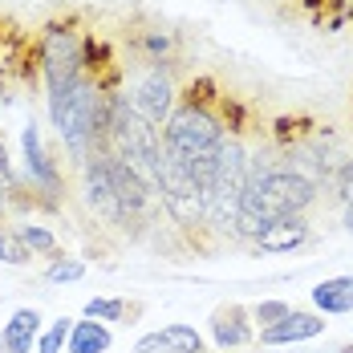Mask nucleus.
<instances>
[{
    "label": "nucleus",
    "instance_id": "nucleus-22",
    "mask_svg": "<svg viewBox=\"0 0 353 353\" xmlns=\"http://www.w3.org/2000/svg\"><path fill=\"white\" fill-rule=\"evenodd\" d=\"M45 276H49L53 284H70V281H81V276H85V264H81V260H53Z\"/></svg>",
    "mask_w": 353,
    "mask_h": 353
},
{
    "label": "nucleus",
    "instance_id": "nucleus-21",
    "mask_svg": "<svg viewBox=\"0 0 353 353\" xmlns=\"http://www.w3.org/2000/svg\"><path fill=\"white\" fill-rule=\"evenodd\" d=\"M122 313H126V305L122 301H110V296H94L85 305V317H94V321H122Z\"/></svg>",
    "mask_w": 353,
    "mask_h": 353
},
{
    "label": "nucleus",
    "instance_id": "nucleus-8",
    "mask_svg": "<svg viewBox=\"0 0 353 353\" xmlns=\"http://www.w3.org/2000/svg\"><path fill=\"white\" fill-rule=\"evenodd\" d=\"M85 199H90V208L102 215L106 223H122V219H126V215H122V203H118V195H114V183H110L106 150L85 159Z\"/></svg>",
    "mask_w": 353,
    "mask_h": 353
},
{
    "label": "nucleus",
    "instance_id": "nucleus-14",
    "mask_svg": "<svg viewBox=\"0 0 353 353\" xmlns=\"http://www.w3.org/2000/svg\"><path fill=\"white\" fill-rule=\"evenodd\" d=\"M313 305L325 317H345L353 313V276H329L313 288Z\"/></svg>",
    "mask_w": 353,
    "mask_h": 353
},
{
    "label": "nucleus",
    "instance_id": "nucleus-23",
    "mask_svg": "<svg viewBox=\"0 0 353 353\" xmlns=\"http://www.w3.org/2000/svg\"><path fill=\"white\" fill-rule=\"evenodd\" d=\"M288 313H292V309H288L284 301H260V305L252 309V317L260 321V329H268V325H276V321H284Z\"/></svg>",
    "mask_w": 353,
    "mask_h": 353
},
{
    "label": "nucleus",
    "instance_id": "nucleus-25",
    "mask_svg": "<svg viewBox=\"0 0 353 353\" xmlns=\"http://www.w3.org/2000/svg\"><path fill=\"white\" fill-rule=\"evenodd\" d=\"M134 353H167V345H163L159 333H150V337H142L139 345H134Z\"/></svg>",
    "mask_w": 353,
    "mask_h": 353
},
{
    "label": "nucleus",
    "instance_id": "nucleus-29",
    "mask_svg": "<svg viewBox=\"0 0 353 353\" xmlns=\"http://www.w3.org/2000/svg\"><path fill=\"white\" fill-rule=\"evenodd\" d=\"M341 353H353V345H350V350H341Z\"/></svg>",
    "mask_w": 353,
    "mask_h": 353
},
{
    "label": "nucleus",
    "instance_id": "nucleus-13",
    "mask_svg": "<svg viewBox=\"0 0 353 353\" xmlns=\"http://www.w3.org/2000/svg\"><path fill=\"white\" fill-rule=\"evenodd\" d=\"M248 313L240 305H228L212 317V341L219 350H236V345H248L252 341V325H248Z\"/></svg>",
    "mask_w": 353,
    "mask_h": 353
},
{
    "label": "nucleus",
    "instance_id": "nucleus-2",
    "mask_svg": "<svg viewBox=\"0 0 353 353\" xmlns=\"http://www.w3.org/2000/svg\"><path fill=\"white\" fill-rule=\"evenodd\" d=\"M49 114H53V126H57L61 142L70 146L73 159H90V150L106 139L110 102L90 77H81L65 98L49 102Z\"/></svg>",
    "mask_w": 353,
    "mask_h": 353
},
{
    "label": "nucleus",
    "instance_id": "nucleus-17",
    "mask_svg": "<svg viewBox=\"0 0 353 353\" xmlns=\"http://www.w3.org/2000/svg\"><path fill=\"white\" fill-rule=\"evenodd\" d=\"M159 337H163L167 353H203V337L191 325H167V329H159Z\"/></svg>",
    "mask_w": 353,
    "mask_h": 353
},
{
    "label": "nucleus",
    "instance_id": "nucleus-18",
    "mask_svg": "<svg viewBox=\"0 0 353 353\" xmlns=\"http://www.w3.org/2000/svg\"><path fill=\"white\" fill-rule=\"evenodd\" d=\"M17 236H21V240H25V248H29V252H37V256H53V252H57V236H53L49 228H41V223H25Z\"/></svg>",
    "mask_w": 353,
    "mask_h": 353
},
{
    "label": "nucleus",
    "instance_id": "nucleus-1",
    "mask_svg": "<svg viewBox=\"0 0 353 353\" xmlns=\"http://www.w3.org/2000/svg\"><path fill=\"white\" fill-rule=\"evenodd\" d=\"M317 187L313 179H305L292 167H248V183L240 195V223L236 236L256 240L264 223L281 219V215H305V208L313 203Z\"/></svg>",
    "mask_w": 353,
    "mask_h": 353
},
{
    "label": "nucleus",
    "instance_id": "nucleus-11",
    "mask_svg": "<svg viewBox=\"0 0 353 353\" xmlns=\"http://www.w3.org/2000/svg\"><path fill=\"white\" fill-rule=\"evenodd\" d=\"M325 333V321L317 313H288L284 321L260 329V341L264 345H296V341H313Z\"/></svg>",
    "mask_w": 353,
    "mask_h": 353
},
{
    "label": "nucleus",
    "instance_id": "nucleus-24",
    "mask_svg": "<svg viewBox=\"0 0 353 353\" xmlns=\"http://www.w3.org/2000/svg\"><path fill=\"white\" fill-rule=\"evenodd\" d=\"M337 195L345 199V208H353V159L337 171Z\"/></svg>",
    "mask_w": 353,
    "mask_h": 353
},
{
    "label": "nucleus",
    "instance_id": "nucleus-15",
    "mask_svg": "<svg viewBox=\"0 0 353 353\" xmlns=\"http://www.w3.org/2000/svg\"><path fill=\"white\" fill-rule=\"evenodd\" d=\"M21 146H25V163H29V175L41 183V187H57V171L49 167V159H45V150H41V130H37L33 122L25 126V134H21Z\"/></svg>",
    "mask_w": 353,
    "mask_h": 353
},
{
    "label": "nucleus",
    "instance_id": "nucleus-7",
    "mask_svg": "<svg viewBox=\"0 0 353 353\" xmlns=\"http://www.w3.org/2000/svg\"><path fill=\"white\" fill-rule=\"evenodd\" d=\"M130 106L139 110L150 126H163V122L175 114V81H171V73L163 70V65L146 70L139 81H134V98H130Z\"/></svg>",
    "mask_w": 353,
    "mask_h": 353
},
{
    "label": "nucleus",
    "instance_id": "nucleus-20",
    "mask_svg": "<svg viewBox=\"0 0 353 353\" xmlns=\"http://www.w3.org/2000/svg\"><path fill=\"white\" fill-rule=\"evenodd\" d=\"M29 256H33V252L25 248V240H21L17 232H0V260H4V264H17V268H21V264H29Z\"/></svg>",
    "mask_w": 353,
    "mask_h": 353
},
{
    "label": "nucleus",
    "instance_id": "nucleus-16",
    "mask_svg": "<svg viewBox=\"0 0 353 353\" xmlns=\"http://www.w3.org/2000/svg\"><path fill=\"white\" fill-rule=\"evenodd\" d=\"M70 353H106L110 350V329L102 325V321H77L70 329Z\"/></svg>",
    "mask_w": 353,
    "mask_h": 353
},
{
    "label": "nucleus",
    "instance_id": "nucleus-10",
    "mask_svg": "<svg viewBox=\"0 0 353 353\" xmlns=\"http://www.w3.org/2000/svg\"><path fill=\"white\" fill-rule=\"evenodd\" d=\"M301 244H309L305 215H281V219L264 223L260 236H256V248L260 252H292V248H301Z\"/></svg>",
    "mask_w": 353,
    "mask_h": 353
},
{
    "label": "nucleus",
    "instance_id": "nucleus-5",
    "mask_svg": "<svg viewBox=\"0 0 353 353\" xmlns=\"http://www.w3.org/2000/svg\"><path fill=\"white\" fill-rule=\"evenodd\" d=\"M41 65H45V85L49 102L65 98L73 85L81 81V41L70 25H49L41 41Z\"/></svg>",
    "mask_w": 353,
    "mask_h": 353
},
{
    "label": "nucleus",
    "instance_id": "nucleus-28",
    "mask_svg": "<svg viewBox=\"0 0 353 353\" xmlns=\"http://www.w3.org/2000/svg\"><path fill=\"white\" fill-rule=\"evenodd\" d=\"M345 228L353 232V208H345Z\"/></svg>",
    "mask_w": 353,
    "mask_h": 353
},
{
    "label": "nucleus",
    "instance_id": "nucleus-26",
    "mask_svg": "<svg viewBox=\"0 0 353 353\" xmlns=\"http://www.w3.org/2000/svg\"><path fill=\"white\" fill-rule=\"evenodd\" d=\"M8 183H12V167H8V150L0 142V191H8Z\"/></svg>",
    "mask_w": 353,
    "mask_h": 353
},
{
    "label": "nucleus",
    "instance_id": "nucleus-27",
    "mask_svg": "<svg viewBox=\"0 0 353 353\" xmlns=\"http://www.w3.org/2000/svg\"><path fill=\"white\" fill-rule=\"evenodd\" d=\"M146 49H150V53H167V49H171V37L150 33V37H146Z\"/></svg>",
    "mask_w": 353,
    "mask_h": 353
},
{
    "label": "nucleus",
    "instance_id": "nucleus-9",
    "mask_svg": "<svg viewBox=\"0 0 353 353\" xmlns=\"http://www.w3.org/2000/svg\"><path fill=\"white\" fill-rule=\"evenodd\" d=\"M106 167H110L114 195H118V203H122V215H126V219H130V215H139L142 208L150 203L154 187H150V183L130 167V163H122V159H118V154H110V150H106Z\"/></svg>",
    "mask_w": 353,
    "mask_h": 353
},
{
    "label": "nucleus",
    "instance_id": "nucleus-19",
    "mask_svg": "<svg viewBox=\"0 0 353 353\" xmlns=\"http://www.w3.org/2000/svg\"><path fill=\"white\" fill-rule=\"evenodd\" d=\"M70 329H73V325L65 317L53 321V325L37 337V353H61V350H65V341H70Z\"/></svg>",
    "mask_w": 353,
    "mask_h": 353
},
{
    "label": "nucleus",
    "instance_id": "nucleus-4",
    "mask_svg": "<svg viewBox=\"0 0 353 353\" xmlns=\"http://www.w3.org/2000/svg\"><path fill=\"white\" fill-rule=\"evenodd\" d=\"M110 154H118L122 163H130L150 187H154V171H159V154H163V139L159 130L130 106V98L114 94L110 98V122H106Z\"/></svg>",
    "mask_w": 353,
    "mask_h": 353
},
{
    "label": "nucleus",
    "instance_id": "nucleus-6",
    "mask_svg": "<svg viewBox=\"0 0 353 353\" xmlns=\"http://www.w3.org/2000/svg\"><path fill=\"white\" fill-rule=\"evenodd\" d=\"M154 191L163 195L167 212L175 215L179 223H203V191H199V179L191 167H183L179 159H171L167 150L159 154V171H154Z\"/></svg>",
    "mask_w": 353,
    "mask_h": 353
},
{
    "label": "nucleus",
    "instance_id": "nucleus-3",
    "mask_svg": "<svg viewBox=\"0 0 353 353\" xmlns=\"http://www.w3.org/2000/svg\"><path fill=\"white\" fill-rule=\"evenodd\" d=\"M219 142H223V126H219L203 106H195V102L179 106L175 114L167 118V130H163V150H167L171 159H179L183 167H191L199 183L212 175Z\"/></svg>",
    "mask_w": 353,
    "mask_h": 353
},
{
    "label": "nucleus",
    "instance_id": "nucleus-12",
    "mask_svg": "<svg viewBox=\"0 0 353 353\" xmlns=\"http://www.w3.org/2000/svg\"><path fill=\"white\" fill-rule=\"evenodd\" d=\"M41 337V313L17 309L0 329V353H33V341Z\"/></svg>",
    "mask_w": 353,
    "mask_h": 353
}]
</instances>
